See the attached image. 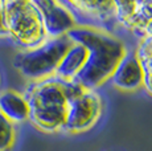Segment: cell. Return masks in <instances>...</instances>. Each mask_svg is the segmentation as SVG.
<instances>
[{
	"instance_id": "obj_8",
	"label": "cell",
	"mask_w": 152,
	"mask_h": 151,
	"mask_svg": "<svg viewBox=\"0 0 152 151\" xmlns=\"http://www.w3.org/2000/svg\"><path fill=\"white\" fill-rule=\"evenodd\" d=\"M143 77L144 72L136 53L126 52L110 78L115 88L124 92H132L143 86Z\"/></svg>"
},
{
	"instance_id": "obj_14",
	"label": "cell",
	"mask_w": 152,
	"mask_h": 151,
	"mask_svg": "<svg viewBox=\"0 0 152 151\" xmlns=\"http://www.w3.org/2000/svg\"><path fill=\"white\" fill-rule=\"evenodd\" d=\"M0 36H8L7 25H5V15H4V5L0 1Z\"/></svg>"
},
{
	"instance_id": "obj_1",
	"label": "cell",
	"mask_w": 152,
	"mask_h": 151,
	"mask_svg": "<svg viewBox=\"0 0 152 151\" xmlns=\"http://www.w3.org/2000/svg\"><path fill=\"white\" fill-rule=\"evenodd\" d=\"M66 36L72 43L82 45L87 52L83 68L73 80V82L85 90H93L110 78L126 53V48L121 40L94 28L74 27Z\"/></svg>"
},
{
	"instance_id": "obj_15",
	"label": "cell",
	"mask_w": 152,
	"mask_h": 151,
	"mask_svg": "<svg viewBox=\"0 0 152 151\" xmlns=\"http://www.w3.org/2000/svg\"><path fill=\"white\" fill-rule=\"evenodd\" d=\"M143 86H144L145 90L152 95V76L144 73V77H143Z\"/></svg>"
},
{
	"instance_id": "obj_16",
	"label": "cell",
	"mask_w": 152,
	"mask_h": 151,
	"mask_svg": "<svg viewBox=\"0 0 152 151\" xmlns=\"http://www.w3.org/2000/svg\"><path fill=\"white\" fill-rule=\"evenodd\" d=\"M0 84H1V77H0Z\"/></svg>"
},
{
	"instance_id": "obj_7",
	"label": "cell",
	"mask_w": 152,
	"mask_h": 151,
	"mask_svg": "<svg viewBox=\"0 0 152 151\" xmlns=\"http://www.w3.org/2000/svg\"><path fill=\"white\" fill-rule=\"evenodd\" d=\"M33 3L40 12L48 39L66 36V33L74 28V17L61 1L33 0Z\"/></svg>"
},
{
	"instance_id": "obj_10",
	"label": "cell",
	"mask_w": 152,
	"mask_h": 151,
	"mask_svg": "<svg viewBox=\"0 0 152 151\" xmlns=\"http://www.w3.org/2000/svg\"><path fill=\"white\" fill-rule=\"evenodd\" d=\"M87 59V52L82 45L74 44L69 46V49L65 52L62 59L60 60L57 69H56L54 76L62 78L66 81H73L77 74L83 68L85 62Z\"/></svg>"
},
{
	"instance_id": "obj_9",
	"label": "cell",
	"mask_w": 152,
	"mask_h": 151,
	"mask_svg": "<svg viewBox=\"0 0 152 151\" xmlns=\"http://www.w3.org/2000/svg\"><path fill=\"white\" fill-rule=\"evenodd\" d=\"M70 11L74 13H83L91 20H97L102 25L106 33L114 29L116 23L115 8L114 1H61Z\"/></svg>"
},
{
	"instance_id": "obj_12",
	"label": "cell",
	"mask_w": 152,
	"mask_h": 151,
	"mask_svg": "<svg viewBox=\"0 0 152 151\" xmlns=\"http://www.w3.org/2000/svg\"><path fill=\"white\" fill-rule=\"evenodd\" d=\"M15 125L0 113V151H10L15 144Z\"/></svg>"
},
{
	"instance_id": "obj_2",
	"label": "cell",
	"mask_w": 152,
	"mask_h": 151,
	"mask_svg": "<svg viewBox=\"0 0 152 151\" xmlns=\"http://www.w3.org/2000/svg\"><path fill=\"white\" fill-rule=\"evenodd\" d=\"M82 90L75 82L57 76L33 81L24 94L29 109L28 119L42 131H58L65 123L69 101Z\"/></svg>"
},
{
	"instance_id": "obj_5",
	"label": "cell",
	"mask_w": 152,
	"mask_h": 151,
	"mask_svg": "<svg viewBox=\"0 0 152 151\" xmlns=\"http://www.w3.org/2000/svg\"><path fill=\"white\" fill-rule=\"evenodd\" d=\"M102 113V102L94 90H83L69 101L64 130L68 133H83L95 125Z\"/></svg>"
},
{
	"instance_id": "obj_6",
	"label": "cell",
	"mask_w": 152,
	"mask_h": 151,
	"mask_svg": "<svg viewBox=\"0 0 152 151\" xmlns=\"http://www.w3.org/2000/svg\"><path fill=\"white\" fill-rule=\"evenodd\" d=\"M115 19L136 36L152 39V1H114Z\"/></svg>"
},
{
	"instance_id": "obj_11",
	"label": "cell",
	"mask_w": 152,
	"mask_h": 151,
	"mask_svg": "<svg viewBox=\"0 0 152 151\" xmlns=\"http://www.w3.org/2000/svg\"><path fill=\"white\" fill-rule=\"evenodd\" d=\"M0 113L12 123L28 119L29 109L24 95L12 90L0 93Z\"/></svg>"
},
{
	"instance_id": "obj_4",
	"label": "cell",
	"mask_w": 152,
	"mask_h": 151,
	"mask_svg": "<svg viewBox=\"0 0 152 151\" xmlns=\"http://www.w3.org/2000/svg\"><path fill=\"white\" fill-rule=\"evenodd\" d=\"M73 43L68 36L46 39L33 49L23 51L13 59V66L24 77L40 81L54 76L60 60Z\"/></svg>"
},
{
	"instance_id": "obj_3",
	"label": "cell",
	"mask_w": 152,
	"mask_h": 151,
	"mask_svg": "<svg viewBox=\"0 0 152 151\" xmlns=\"http://www.w3.org/2000/svg\"><path fill=\"white\" fill-rule=\"evenodd\" d=\"M8 36L25 51L42 44L46 37L42 20L33 0L3 1Z\"/></svg>"
},
{
	"instance_id": "obj_13",
	"label": "cell",
	"mask_w": 152,
	"mask_h": 151,
	"mask_svg": "<svg viewBox=\"0 0 152 151\" xmlns=\"http://www.w3.org/2000/svg\"><path fill=\"white\" fill-rule=\"evenodd\" d=\"M136 56L140 61L143 72L152 76V39H144L140 43Z\"/></svg>"
}]
</instances>
